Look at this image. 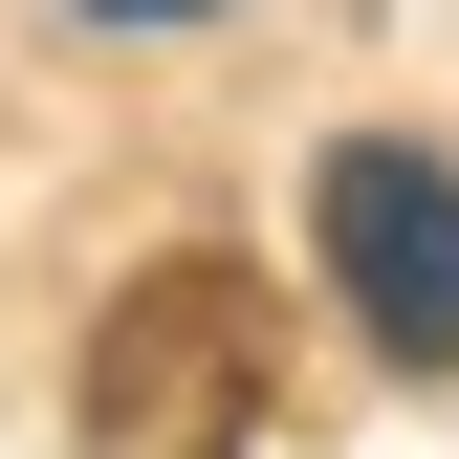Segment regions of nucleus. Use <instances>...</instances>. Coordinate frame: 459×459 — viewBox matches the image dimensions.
<instances>
[{"label": "nucleus", "instance_id": "obj_2", "mask_svg": "<svg viewBox=\"0 0 459 459\" xmlns=\"http://www.w3.org/2000/svg\"><path fill=\"white\" fill-rule=\"evenodd\" d=\"M88 22H197V0H88Z\"/></svg>", "mask_w": 459, "mask_h": 459}, {"label": "nucleus", "instance_id": "obj_1", "mask_svg": "<svg viewBox=\"0 0 459 459\" xmlns=\"http://www.w3.org/2000/svg\"><path fill=\"white\" fill-rule=\"evenodd\" d=\"M307 219H328V284H351V328H372V351H394V372H459V176H437V153L351 132Z\"/></svg>", "mask_w": 459, "mask_h": 459}]
</instances>
